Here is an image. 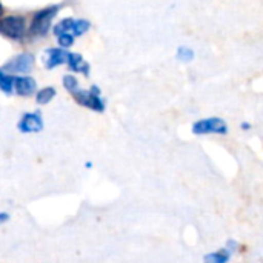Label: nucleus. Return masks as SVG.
Returning <instances> with one entry per match:
<instances>
[{"mask_svg":"<svg viewBox=\"0 0 263 263\" xmlns=\"http://www.w3.org/2000/svg\"><path fill=\"white\" fill-rule=\"evenodd\" d=\"M63 86L69 91V92H74L79 89V82L74 76H65L63 77Z\"/></svg>","mask_w":263,"mask_h":263,"instance_id":"obj_15","label":"nucleus"},{"mask_svg":"<svg viewBox=\"0 0 263 263\" xmlns=\"http://www.w3.org/2000/svg\"><path fill=\"white\" fill-rule=\"evenodd\" d=\"M12 82L14 77H11L9 74H5L3 71H0V89L6 94H9L12 91Z\"/></svg>","mask_w":263,"mask_h":263,"instance_id":"obj_13","label":"nucleus"},{"mask_svg":"<svg viewBox=\"0 0 263 263\" xmlns=\"http://www.w3.org/2000/svg\"><path fill=\"white\" fill-rule=\"evenodd\" d=\"M57 40H59L60 46H63V48H69V46L74 43V35H72V34H69V32H62V34H59V35H57Z\"/></svg>","mask_w":263,"mask_h":263,"instance_id":"obj_16","label":"nucleus"},{"mask_svg":"<svg viewBox=\"0 0 263 263\" xmlns=\"http://www.w3.org/2000/svg\"><path fill=\"white\" fill-rule=\"evenodd\" d=\"M177 59L180 62H191L194 59V51L191 48H186V46H180L177 49Z\"/></svg>","mask_w":263,"mask_h":263,"instance_id":"obj_14","label":"nucleus"},{"mask_svg":"<svg viewBox=\"0 0 263 263\" xmlns=\"http://www.w3.org/2000/svg\"><path fill=\"white\" fill-rule=\"evenodd\" d=\"M66 57H68V52L65 49L49 48L46 51V68L52 69V68H57V66L66 63Z\"/></svg>","mask_w":263,"mask_h":263,"instance_id":"obj_8","label":"nucleus"},{"mask_svg":"<svg viewBox=\"0 0 263 263\" xmlns=\"http://www.w3.org/2000/svg\"><path fill=\"white\" fill-rule=\"evenodd\" d=\"M9 219V216L6 214V213H0V225L3 223V222H6Z\"/></svg>","mask_w":263,"mask_h":263,"instance_id":"obj_17","label":"nucleus"},{"mask_svg":"<svg viewBox=\"0 0 263 263\" xmlns=\"http://www.w3.org/2000/svg\"><path fill=\"white\" fill-rule=\"evenodd\" d=\"M34 65V55L32 54H18L17 57L11 59L6 65H5V71L8 72H28L31 71Z\"/></svg>","mask_w":263,"mask_h":263,"instance_id":"obj_5","label":"nucleus"},{"mask_svg":"<svg viewBox=\"0 0 263 263\" xmlns=\"http://www.w3.org/2000/svg\"><path fill=\"white\" fill-rule=\"evenodd\" d=\"M231 257V253L228 250H220L216 253H210L205 256V263H227Z\"/></svg>","mask_w":263,"mask_h":263,"instance_id":"obj_10","label":"nucleus"},{"mask_svg":"<svg viewBox=\"0 0 263 263\" xmlns=\"http://www.w3.org/2000/svg\"><path fill=\"white\" fill-rule=\"evenodd\" d=\"M12 88L18 96H31L35 91V80L32 77H15L12 82Z\"/></svg>","mask_w":263,"mask_h":263,"instance_id":"obj_7","label":"nucleus"},{"mask_svg":"<svg viewBox=\"0 0 263 263\" xmlns=\"http://www.w3.org/2000/svg\"><path fill=\"white\" fill-rule=\"evenodd\" d=\"M57 11H59V6H49V8H45V9L35 12V15L32 17L31 26H29V34L35 35V37L45 35L49 31L51 22L55 17Z\"/></svg>","mask_w":263,"mask_h":263,"instance_id":"obj_1","label":"nucleus"},{"mask_svg":"<svg viewBox=\"0 0 263 263\" xmlns=\"http://www.w3.org/2000/svg\"><path fill=\"white\" fill-rule=\"evenodd\" d=\"M3 15V6H2V3H0V17Z\"/></svg>","mask_w":263,"mask_h":263,"instance_id":"obj_18","label":"nucleus"},{"mask_svg":"<svg viewBox=\"0 0 263 263\" xmlns=\"http://www.w3.org/2000/svg\"><path fill=\"white\" fill-rule=\"evenodd\" d=\"M66 63H68V66H69V69L71 71H76V72H82V74H85V76H88L89 74V65L85 62V59L80 55V54H77V52H71V54H68V57H66Z\"/></svg>","mask_w":263,"mask_h":263,"instance_id":"obj_9","label":"nucleus"},{"mask_svg":"<svg viewBox=\"0 0 263 263\" xmlns=\"http://www.w3.org/2000/svg\"><path fill=\"white\" fill-rule=\"evenodd\" d=\"M54 97H55V89H54L52 86L42 88V89L37 92V103H39V105H46V103H49Z\"/></svg>","mask_w":263,"mask_h":263,"instance_id":"obj_11","label":"nucleus"},{"mask_svg":"<svg viewBox=\"0 0 263 263\" xmlns=\"http://www.w3.org/2000/svg\"><path fill=\"white\" fill-rule=\"evenodd\" d=\"M76 102L88 109H92L96 112H103L105 111V103L103 100L100 99L99 96V88L97 86H92L89 91H82V89H77L72 92Z\"/></svg>","mask_w":263,"mask_h":263,"instance_id":"obj_3","label":"nucleus"},{"mask_svg":"<svg viewBox=\"0 0 263 263\" xmlns=\"http://www.w3.org/2000/svg\"><path fill=\"white\" fill-rule=\"evenodd\" d=\"M89 22L88 20H83V18H80V20H74V23H72V35L74 37H77V35H83L88 29H89Z\"/></svg>","mask_w":263,"mask_h":263,"instance_id":"obj_12","label":"nucleus"},{"mask_svg":"<svg viewBox=\"0 0 263 263\" xmlns=\"http://www.w3.org/2000/svg\"><path fill=\"white\" fill-rule=\"evenodd\" d=\"M193 133L197 136H203V134H227L228 133V126L227 123L219 119V117H210V119H203L194 123L193 126Z\"/></svg>","mask_w":263,"mask_h":263,"instance_id":"obj_4","label":"nucleus"},{"mask_svg":"<svg viewBox=\"0 0 263 263\" xmlns=\"http://www.w3.org/2000/svg\"><path fill=\"white\" fill-rule=\"evenodd\" d=\"M18 129L22 133H39L43 129V120L39 112H26L20 122H18Z\"/></svg>","mask_w":263,"mask_h":263,"instance_id":"obj_6","label":"nucleus"},{"mask_svg":"<svg viewBox=\"0 0 263 263\" xmlns=\"http://www.w3.org/2000/svg\"><path fill=\"white\" fill-rule=\"evenodd\" d=\"M25 31L26 22L22 15H8L0 18V35L11 40H20L25 35Z\"/></svg>","mask_w":263,"mask_h":263,"instance_id":"obj_2","label":"nucleus"}]
</instances>
